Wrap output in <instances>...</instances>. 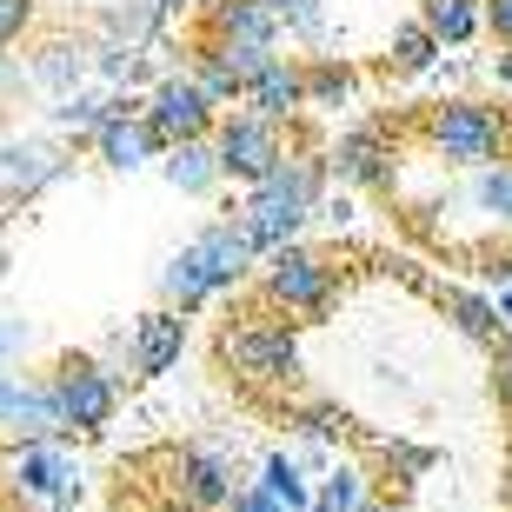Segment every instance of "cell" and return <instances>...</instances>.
<instances>
[{
	"instance_id": "5",
	"label": "cell",
	"mask_w": 512,
	"mask_h": 512,
	"mask_svg": "<svg viewBox=\"0 0 512 512\" xmlns=\"http://www.w3.org/2000/svg\"><path fill=\"white\" fill-rule=\"evenodd\" d=\"M260 300L273 313H293V320L320 326L340 306V266L326 260V253L300 247V240H286V247H273L260 260Z\"/></svg>"
},
{
	"instance_id": "23",
	"label": "cell",
	"mask_w": 512,
	"mask_h": 512,
	"mask_svg": "<svg viewBox=\"0 0 512 512\" xmlns=\"http://www.w3.org/2000/svg\"><path fill=\"white\" fill-rule=\"evenodd\" d=\"M419 20H426L446 47H473V40L486 34V7H479V0H419Z\"/></svg>"
},
{
	"instance_id": "42",
	"label": "cell",
	"mask_w": 512,
	"mask_h": 512,
	"mask_svg": "<svg viewBox=\"0 0 512 512\" xmlns=\"http://www.w3.org/2000/svg\"><path fill=\"white\" fill-rule=\"evenodd\" d=\"M153 7H160V14H173V7H187V0H153Z\"/></svg>"
},
{
	"instance_id": "37",
	"label": "cell",
	"mask_w": 512,
	"mask_h": 512,
	"mask_svg": "<svg viewBox=\"0 0 512 512\" xmlns=\"http://www.w3.org/2000/svg\"><path fill=\"white\" fill-rule=\"evenodd\" d=\"M7 220H14V213H0V286H7V273H14V240H7Z\"/></svg>"
},
{
	"instance_id": "33",
	"label": "cell",
	"mask_w": 512,
	"mask_h": 512,
	"mask_svg": "<svg viewBox=\"0 0 512 512\" xmlns=\"http://www.w3.org/2000/svg\"><path fill=\"white\" fill-rule=\"evenodd\" d=\"M34 7L40 0H0V47H14V40L34 27Z\"/></svg>"
},
{
	"instance_id": "12",
	"label": "cell",
	"mask_w": 512,
	"mask_h": 512,
	"mask_svg": "<svg viewBox=\"0 0 512 512\" xmlns=\"http://www.w3.org/2000/svg\"><path fill=\"white\" fill-rule=\"evenodd\" d=\"M333 173H340L346 187H360V193H386L393 187V173H399V140L386 120H360V127H346L340 140H333Z\"/></svg>"
},
{
	"instance_id": "15",
	"label": "cell",
	"mask_w": 512,
	"mask_h": 512,
	"mask_svg": "<svg viewBox=\"0 0 512 512\" xmlns=\"http://www.w3.org/2000/svg\"><path fill=\"white\" fill-rule=\"evenodd\" d=\"M160 153H167V140L147 127V114H140V107H120V114L94 133V160L107 173H140L147 160H160Z\"/></svg>"
},
{
	"instance_id": "9",
	"label": "cell",
	"mask_w": 512,
	"mask_h": 512,
	"mask_svg": "<svg viewBox=\"0 0 512 512\" xmlns=\"http://www.w3.org/2000/svg\"><path fill=\"white\" fill-rule=\"evenodd\" d=\"M0 439L7 446H27V439H67L54 406V380L47 373H27V366H7L0 373Z\"/></svg>"
},
{
	"instance_id": "31",
	"label": "cell",
	"mask_w": 512,
	"mask_h": 512,
	"mask_svg": "<svg viewBox=\"0 0 512 512\" xmlns=\"http://www.w3.org/2000/svg\"><path fill=\"white\" fill-rule=\"evenodd\" d=\"M34 346V326L20 320V313H0V373L7 366H20V353Z\"/></svg>"
},
{
	"instance_id": "14",
	"label": "cell",
	"mask_w": 512,
	"mask_h": 512,
	"mask_svg": "<svg viewBox=\"0 0 512 512\" xmlns=\"http://www.w3.org/2000/svg\"><path fill=\"white\" fill-rule=\"evenodd\" d=\"M187 320H193V313H180V306H167V300L133 320V333H127L133 380H160V373L180 366V353H187Z\"/></svg>"
},
{
	"instance_id": "22",
	"label": "cell",
	"mask_w": 512,
	"mask_h": 512,
	"mask_svg": "<svg viewBox=\"0 0 512 512\" xmlns=\"http://www.w3.org/2000/svg\"><path fill=\"white\" fill-rule=\"evenodd\" d=\"M300 67H306V107H326V114H340L346 100L360 94V74H353L340 54H313V60H300Z\"/></svg>"
},
{
	"instance_id": "6",
	"label": "cell",
	"mask_w": 512,
	"mask_h": 512,
	"mask_svg": "<svg viewBox=\"0 0 512 512\" xmlns=\"http://www.w3.org/2000/svg\"><path fill=\"white\" fill-rule=\"evenodd\" d=\"M47 380H54V406H60V426L74 439H94L114 426L120 413V373L94 353H60L47 366Z\"/></svg>"
},
{
	"instance_id": "38",
	"label": "cell",
	"mask_w": 512,
	"mask_h": 512,
	"mask_svg": "<svg viewBox=\"0 0 512 512\" xmlns=\"http://www.w3.org/2000/svg\"><path fill=\"white\" fill-rule=\"evenodd\" d=\"M493 80H499V94H512V47L493 54Z\"/></svg>"
},
{
	"instance_id": "30",
	"label": "cell",
	"mask_w": 512,
	"mask_h": 512,
	"mask_svg": "<svg viewBox=\"0 0 512 512\" xmlns=\"http://www.w3.org/2000/svg\"><path fill=\"white\" fill-rule=\"evenodd\" d=\"M213 47L227 54V67H233V74H240V80H253V74H260V67H266V60L280 54V47H266V40H213Z\"/></svg>"
},
{
	"instance_id": "2",
	"label": "cell",
	"mask_w": 512,
	"mask_h": 512,
	"mask_svg": "<svg viewBox=\"0 0 512 512\" xmlns=\"http://www.w3.org/2000/svg\"><path fill=\"white\" fill-rule=\"evenodd\" d=\"M253 240L240 220H207V227L193 233L187 247L167 260V273H160V300L180 306V313H200V306L227 300L233 286L253 273Z\"/></svg>"
},
{
	"instance_id": "35",
	"label": "cell",
	"mask_w": 512,
	"mask_h": 512,
	"mask_svg": "<svg viewBox=\"0 0 512 512\" xmlns=\"http://www.w3.org/2000/svg\"><path fill=\"white\" fill-rule=\"evenodd\" d=\"M227 512H286V506H280V499H273V493H266L260 479H253V486H240V493L227 499Z\"/></svg>"
},
{
	"instance_id": "3",
	"label": "cell",
	"mask_w": 512,
	"mask_h": 512,
	"mask_svg": "<svg viewBox=\"0 0 512 512\" xmlns=\"http://www.w3.org/2000/svg\"><path fill=\"white\" fill-rule=\"evenodd\" d=\"M220 360L233 366V380L253 386V393H293L306 373L300 360V326L280 320L273 306H266L260 320H233L220 333Z\"/></svg>"
},
{
	"instance_id": "4",
	"label": "cell",
	"mask_w": 512,
	"mask_h": 512,
	"mask_svg": "<svg viewBox=\"0 0 512 512\" xmlns=\"http://www.w3.org/2000/svg\"><path fill=\"white\" fill-rule=\"evenodd\" d=\"M419 140L433 147V160H446V167H486V160H499V153H512V120L506 107H493V100H433L426 107V120H419Z\"/></svg>"
},
{
	"instance_id": "24",
	"label": "cell",
	"mask_w": 512,
	"mask_h": 512,
	"mask_svg": "<svg viewBox=\"0 0 512 512\" xmlns=\"http://www.w3.org/2000/svg\"><path fill=\"white\" fill-rule=\"evenodd\" d=\"M439 54H446V40L426 27V20H406V27H393V47H386V67L393 74H433Z\"/></svg>"
},
{
	"instance_id": "32",
	"label": "cell",
	"mask_w": 512,
	"mask_h": 512,
	"mask_svg": "<svg viewBox=\"0 0 512 512\" xmlns=\"http://www.w3.org/2000/svg\"><path fill=\"white\" fill-rule=\"evenodd\" d=\"M433 446H406V439H386V466H393V473H406V479H413V473H426V466H433Z\"/></svg>"
},
{
	"instance_id": "16",
	"label": "cell",
	"mask_w": 512,
	"mask_h": 512,
	"mask_svg": "<svg viewBox=\"0 0 512 512\" xmlns=\"http://www.w3.org/2000/svg\"><path fill=\"white\" fill-rule=\"evenodd\" d=\"M87 74H94V40L87 34H54V40H40L34 54H27V80H34L40 94H74V87H87Z\"/></svg>"
},
{
	"instance_id": "43",
	"label": "cell",
	"mask_w": 512,
	"mask_h": 512,
	"mask_svg": "<svg viewBox=\"0 0 512 512\" xmlns=\"http://www.w3.org/2000/svg\"><path fill=\"white\" fill-rule=\"evenodd\" d=\"M306 512H320V506H306Z\"/></svg>"
},
{
	"instance_id": "18",
	"label": "cell",
	"mask_w": 512,
	"mask_h": 512,
	"mask_svg": "<svg viewBox=\"0 0 512 512\" xmlns=\"http://www.w3.org/2000/svg\"><path fill=\"white\" fill-rule=\"evenodd\" d=\"M247 107L286 127V120H293V114L306 107V67H300V60H286V54H273V60L260 67V74L247 80Z\"/></svg>"
},
{
	"instance_id": "11",
	"label": "cell",
	"mask_w": 512,
	"mask_h": 512,
	"mask_svg": "<svg viewBox=\"0 0 512 512\" xmlns=\"http://www.w3.org/2000/svg\"><path fill=\"white\" fill-rule=\"evenodd\" d=\"M20 499H40V506H74L80 499V459L67 453V439H27L14 446V466H7Z\"/></svg>"
},
{
	"instance_id": "19",
	"label": "cell",
	"mask_w": 512,
	"mask_h": 512,
	"mask_svg": "<svg viewBox=\"0 0 512 512\" xmlns=\"http://www.w3.org/2000/svg\"><path fill=\"white\" fill-rule=\"evenodd\" d=\"M160 173H167L173 193H213L227 173H220V153H213V133L207 140H173L167 153H160Z\"/></svg>"
},
{
	"instance_id": "17",
	"label": "cell",
	"mask_w": 512,
	"mask_h": 512,
	"mask_svg": "<svg viewBox=\"0 0 512 512\" xmlns=\"http://www.w3.org/2000/svg\"><path fill=\"white\" fill-rule=\"evenodd\" d=\"M453 207H466L493 233H512V153H499L486 167H466V187L453 193Z\"/></svg>"
},
{
	"instance_id": "28",
	"label": "cell",
	"mask_w": 512,
	"mask_h": 512,
	"mask_svg": "<svg viewBox=\"0 0 512 512\" xmlns=\"http://www.w3.org/2000/svg\"><path fill=\"white\" fill-rule=\"evenodd\" d=\"M313 506L320 512H360L366 506V473L360 466H333V473L313 486Z\"/></svg>"
},
{
	"instance_id": "8",
	"label": "cell",
	"mask_w": 512,
	"mask_h": 512,
	"mask_svg": "<svg viewBox=\"0 0 512 512\" xmlns=\"http://www.w3.org/2000/svg\"><path fill=\"white\" fill-rule=\"evenodd\" d=\"M140 114H147V127L173 147V140H207L227 107H220L193 74H160L147 94H140Z\"/></svg>"
},
{
	"instance_id": "13",
	"label": "cell",
	"mask_w": 512,
	"mask_h": 512,
	"mask_svg": "<svg viewBox=\"0 0 512 512\" xmlns=\"http://www.w3.org/2000/svg\"><path fill=\"white\" fill-rule=\"evenodd\" d=\"M173 493H180V506L227 512V499L240 493L233 453H227V446H207V439H193V446H180V459H173Z\"/></svg>"
},
{
	"instance_id": "1",
	"label": "cell",
	"mask_w": 512,
	"mask_h": 512,
	"mask_svg": "<svg viewBox=\"0 0 512 512\" xmlns=\"http://www.w3.org/2000/svg\"><path fill=\"white\" fill-rule=\"evenodd\" d=\"M326 180H333V160L326 153H313V147H286V160L280 167H266L260 180L247 187V200H240V227H247V240H253V253H273V247H286L293 233L320 213V200H326Z\"/></svg>"
},
{
	"instance_id": "34",
	"label": "cell",
	"mask_w": 512,
	"mask_h": 512,
	"mask_svg": "<svg viewBox=\"0 0 512 512\" xmlns=\"http://www.w3.org/2000/svg\"><path fill=\"white\" fill-rule=\"evenodd\" d=\"M479 7H486V40L512 47V0H479Z\"/></svg>"
},
{
	"instance_id": "40",
	"label": "cell",
	"mask_w": 512,
	"mask_h": 512,
	"mask_svg": "<svg viewBox=\"0 0 512 512\" xmlns=\"http://www.w3.org/2000/svg\"><path fill=\"white\" fill-rule=\"evenodd\" d=\"M360 512H399V499H366Z\"/></svg>"
},
{
	"instance_id": "27",
	"label": "cell",
	"mask_w": 512,
	"mask_h": 512,
	"mask_svg": "<svg viewBox=\"0 0 512 512\" xmlns=\"http://www.w3.org/2000/svg\"><path fill=\"white\" fill-rule=\"evenodd\" d=\"M193 80H200V87H207L213 100H220V107H233V100H247V80L233 74L227 67V54H220V47H200V54H193Z\"/></svg>"
},
{
	"instance_id": "10",
	"label": "cell",
	"mask_w": 512,
	"mask_h": 512,
	"mask_svg": "<svg viewBox=\"0 0 512 512\" xmlns=\"http://www.w3.org/2000/svg\"><path fill=\"white\" fill-rule=\"evenodd\" d=\"M67 180V153L47 133H20V140H0V207H34L47 187Z\"/></svg>"
},
{
	"instance_id": "21",
	"label": "cell",
	"mask_w": 512,
	"mask_h": 512,
	"mask_svg": "<svg viewBox=\"0 0 512 512\" xmlns=\"http://www.w3.org/2000/svg\"><path fill=\"white\" fill-rule=\"evenodd\" d=\"M207 27L213 40H266V47H280V20L266 14V0H213Z\"/></svg>"
},
{
	"instance_id": "25",
	"label": "cell",
	"mask_w": 512,
	"mask_h": 512,
	"mask_svg": "<svg viewBox=\"0 0 512 512\" xmlns=\"http://www.w3.org/2000/svg\"><path fill=\"white\" fill-rule=\"evenodd\" d=\"M286 426L320 446V439H346L353 433V413H346L340 399H293V406H286Z\"/></svg>"
},
{
	"instance_id": "41",
	"label": "cell",
	"mask_w": 512,
	"mask_h": 512,
	"mask_svg": "<svg viewBox=\"0 0 512 512\" xmlns=\"http://www.w3.org/2000/svg\"><path fill=\"white\" fill-rule=\"evenodd\" d=\"M499 499H506V506H512V459H506V479H499Z\"/></svg>"
},
{
	"instance_id": "20",
	"label": "cell",
	"mask_w": 512,
	"mask_h": 512,
	"mask_svg": "<svg viewBox=\"0 0 512 512\" xmlns=\"http://www.w3.org/2000/svg\"><path fill=\"white\" fill-rule=\"evenodd\" d=\"M439 300V313L466 333L473 346H499V333H506V320H499V306H493V293H466V286H439L433 293Z\"/></svg>"
},
{
	"instance_id": "7",
	"label": "cell",
	"mask_w": 512,
	"mask_h": 512,
	"mask_svg": "<svg viewBox=\"0 0 512 512\" xmlns=\"http://www.w3.org/2000/svg\"><path fill=\"white\" fill-rule=\"evenodd\" d=\"M213 153H220V173H227V180L253 187L266 167L286 160V127L266 120V114H253V107H227L220 127H213Z\"/></svg>"
},
{
	"instance_id": "26",
	"label": "cell",
	"mask_w": 512,
	"mask_h": 512,
	"mask_svg": "<svg viewBox=\"0 0 512 512\" xmlns=\"http://www.w3.org/2000/svg\"><path fill=\"white\" fill-rule=\"evenodd\" d=\"M260 486H266L273 499H280L286 512H306V506H313V486H306V466H300L293 453H266V459H260Z\"/></svg>"
},
{
	"instance_id": "29",
	"label": "cell",
	"mask_w": 512,
	"mask_h": 512,
	"mask_svg": "<svg viewBox=\"0 0 512 512\" xmlns=\"http://www.w3.org/2000/svg\"><path fill=\"white\" fill-rule=\"evenodd\" d=\"M266 14L280 20V34H293V40L326 34V0H266Z\"/></svg>"
},
{
	"instance_id": "36",
	"label": "cell",
	"mask_w": 512,
	"mask_h": 512,
	"mask_svg": "<svg viewBox=\"0 0 512 512\" xmlns=\"http://www.w3.org/2000/svg\"><path fill=\"white\" fill-rule=\"evenodd\" d=\"M493 393H499V406L512 413V353H499V366H493Z\"/></svg>"
},
{
	"instance_id": "39",
	"label": "cell",
	"mask_w": 512,
	"mask_h": 512,
	"mask_svg": "<svg viewBox=\"0 0 512 512\" xmlns=\"http://www.w3.org/2000/svg\"><path fill=\"white\" fill-rule=\"evenodd\" d=\"M493 306H499V320H506V333H512V280H506V286L493 293Z\"/></svg>"
}]
</instances>
